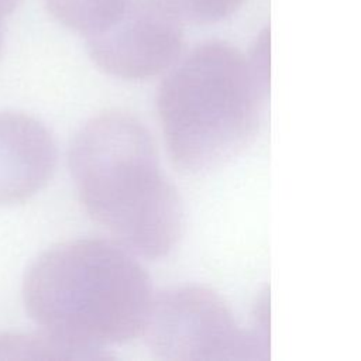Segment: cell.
Returning <instances> with one entry per match:
<instances>
[{
	"label": "cell",
	"instance_id": "6da1fadb",
	"mask_svg": "<svg viewBox=\"0 0 361 361\" xmlns=\"http://www.w3.org/2000/svg\"><path fill=\"white\" fill-rule=\"evenodd\" d=\"M69 165L83 207L116 243L145 258L176 245L182 200L137 117L113 110L89 120L73 138Z\"/></svg>",
	"mask_w": 361,
	"mask_h": 361
},
{
	"label": "cell",
	"instance_id": "7a4b0ae2",
	"mask_svg": "<svg viewBox=\"0 0 361 361\" xmlns=\"http://www.w3.org/2000/svg\"><path fill=\"white\" fill-rule=\"evenodd\" d=\"M23 296L42 331L92 351L142 331L154 293L144 267L116 241L61 243L30 267Z\"/></svg>",
	"mask_w": 361,
	"mask_h": 361
},
{
	"label": "cell",
	"instance_id": "3957f363",
	"mask_svg": "<svg viewBox=\"0 0 361 361\" xmlns=\"http://www.w3.org/2000/svg\"><path fill=\"white\" fill-rule=\"evenodd\" d=\"M268 94L238 49L219 41L196 47L158 90L157 110L172 164L200 175L233 161L254 141Z\"/></svg>",
	"mask_w": 361,
	"mask_h": 361
},
{
	"label": "cell",
	"instance_id": "277c9868",
	"mask_svg": "<svg viewBox=\"0 0 361 361\" xmlns=\"http://www.w3.org/2000/svg\"><path fill=\"white\" fill-rule=\"evenodd\" d=\"M141 333L148 350L164 360H267L269 354L251 330L238 326L219 293L199 285L154 296Z\"/></svg>",
	"mask_w": 361,
	"mask_h": 361
},
{
	"label": "cell",
	"instance_id": "5b68a950",
	"mask_svg": "<svg viewBox=\"0 0 361 361\" xmlns=\"http://www.w3.org/2000/svg\"><path fill=\"white\" fill-rule=\"evenodd\" d=\"M182 27L157 0H131L111 24L87 37L89 54L111 76L128 80L152 78L179 61Z\"/></svg>",
	"mask_w": 361,
	"mask_h": 361
},
{
	"label": "cell",
	"instance_id": "8992f818",
	"mask_svg": "<svg viewBox=\"0 0 361 361\" xmlns=\"http://www.w3.org/2000/svg\"><path fill=\"white\" fill-rule=\"evenodd\" d=\"M56 145L37 118L17 111H0V206L23 203L51 179Z\"/></svg>",
	"mask_w": 361,
	"mask_h": 361
},
{
	"label": "cell",
	"instance_id": "52a82bcc",
	"mask_svg": "<svg viewBox=\"0 0 361 361\" xmlns=\"http://www.w3.org/2000/svg\"><path fill=\"white\" fill-rule=\"evenodd\" d=\"M109 360L106 351H92L66 343L45 331L34 334H1L0 360Z\"/></svg>",
	"mask_w": 361,
	"mask_h": 361
},
{
	"label": "cell",
	"instance_id": "ba28073f",
	"mask_svg": "<svg viewBox=\"0 0 361 361\" xmlns=\"http://www.w3.org/2000/svg\"><path fill=\"white\" fill-rule=\"evenodd\" d=\"M130 3L131 0H44L56 21L86 37L111 24Z\"/></svg>",
	"mask_w": 361,
	"mask_h": 361
},
{
	"label": "cell",
	"instance_id": "9c48e42d",
	"mask_svg": "<svg viewBox=\"0 0 361 361\" xmlns=\"http://www.w3.org/2000/svg\"><path fill=\"white\" fill-rule=\"evenodd\" d=\"M182 24H212L231 16L244 0H157Z\"/></svg>",
	"mask_w": 361,
	"mask_h": 361
},
{
	"label": "cell",
	"instance_id": "30bf717a",
	"mask_svg": "<svg viewBox=\"0 0 361 361\" xmlns=\"http://www.w3.org/2000/svg\"><path fill=\"white\" fill-rule=\"evenodd\" d=\"M269 31L264 30L255 41L248 62L259 83L269 92L271 83V56H269Z\"/></svg>",
	"mask_w": 361,
	"mask_h": 361
},
{
	"label": "cell",
	"instance_id": "8fae6325",
	"mask_svg": "<svg viewBox=\"0 0 361 361\" xmlns=\"http://www.w3.org/2000/svg\"><path fill=\"white\" fill-rule=\"evenodd\" d=\"M269 290L268 288L262 290L254 305L252 310V334L269 348Z\"/></svg>",
	"mask_w": 361,
	"mask_h": 361
},
{
	"label": "cell",
	"instance_id": "7c38bea8",
	"mask_svg": "<svg viewBox=\"0 0 361 361\" xmlns=\"http://www.w3.org/2000/svg\"><path fill=\"white\" fill-rule=\"evenodd\" d=\"M20 0H0V52L3 47V28L4 20L17 8Z\"/></svg>",
	"mask_w": 361,
	"mask_h": 361
}]
</instances>
